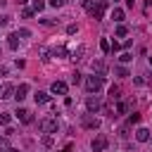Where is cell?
Returning a JSON list of instances; mask_svg holds the SVG:
<instances>
[{
	"label": "cell",
	"instance_id": "obj_1",
	"mask_svg": "<svg viewBox=\"0 0 152 152\" xmlns=\"http://www.w3.org/2000/svg\"><path fill=\"white\" fill-rule=\"evenodd\" d=\"M102 86H104V76H97L95 74V76H88L86 78V90L88 93H97Z\"/></svg>",
	"mask_w": 152,
	"mask_h": 152
},
{
	"label": "cell",
	"instance_id": "obj_2",
	"mask_svg": "<svg viewBox=\"0 0 152 152\" xmlns=\"http://www.w3.org/2000/svg\"><path fill=\"white\" fill-rule=\"evenodd\" d=\"M38 128H40L43 133H57L59 124H57V119H52V116H45V119H40V121H38Z\"/></svg>",
	"mask_w": 152,
	"mask_h": 152
},
{
	"label": "cell",
	"instance_id": "obj_3",
	"mask_svg": "<svg viewBox=\"0 0 152 152\" xmlns=\"http://www.w3.org/2000/svg\"><path fill=\"white\" fill-rule=\"evenodd\" d=\"M104 10H107V0H97V2H93V7L88 12H90L93 19H102L104 17Z\"/></svg>",
	"mask_w": 152,
	"mask_h": 152
},
{
	"label": "cell",
	"instance_id": "obj_4",
	"mask_svg": "<svg viewBox=\"0 0 152 152\" xmlns=\"http://www.w3.org/2000/svg\"><path fill=\"white\" fill-rule=\"evenodd\" d=\"M81 126L83 128H90V131H97L100 128V119H95L93 114H83L81 116Z\"/></svg>",
	"mask_w": 152,
	"mask_h": 152
},
{
	"label": "cell",
	"instance_id": "obj_5",
	"mask_svg": "<svg viewBox=\"0 0 152 152\" xmlns=\"http://www.w3.org/2000/svg\"><path fill=\"white\" fill-rule=\"evenodd\" d=\"M86 109H88V114H93V112H100V109H102V100H100L97 95H90V97L86 100Z\"/></svg>",
	"mask_w": 152,
	"mask_h": 152
},
{
	"label": "cell",
	"instance_id": "obj_6",
	"mask_svg": "<svg viewBox=\"0 0 152 152\" xmlns=\"http://www.w3.org/2000/svg\"><path fill=\"white\" fill-rule=\"evenodd\" d=\"M107 145H109V140H107V135H102V133H100L97 138H93V142H90V147H93L95 152H102Z\"/></svg>",
	"mask_w": 152,
	"mask_h": 152
},
{
	"label": "cell",
	"instance_id": "obj_7",
	"mask_svg": "<svg viewBox=\"0 0 152 152\" xmlns=\"http://www.w3.org/2000/svg\"><path fill=\"white\" fill-rule=\"evenodd\" d=\"M14 116H17V119H19L21 124H31V121H33V116H31V112H28V109H24V107H19Z\"/></svg>",
	"mask_w": 152,
	"mask_h": 152
},
{
	"label": "cell",
	"instance_id": "obj_8",
	"mask_svg": "<svg viewBox=\"0 0 152 152\" xmlns=\"http://www.w3.org/2000/svg\"><path fill=\"white\" fill-rule=\"evenodd\" d=\"M50 93H55V95H66V83H64V81H55V83L50 86Z\"/></svg>",
	"mask_w": 152,
	"mask_h": 152
},
{
	"label": "cell",
	"instance_id": "obj_9",
	"mask_svg": "<svg viewBox=\"0 0 152 152\" xmlns=\"http://www.w3.org/2000/svg\"><path fill=\"white\" fill-rule=\"evenodd\" d=\"M10 97H14V86L12 83H5L0 88V100H10Z\"/></svg>",
	"mask_w": 152,
	"mask_h": 152
},
{
	"label": "cell",
	"instance_id": "obj_10",
	"mask_svg": "<svg viewBox=\"0 0 152 152\" xmlns=\"http://www.w3.org/2000/svg\"><path fill=\"white\" fill-rule=\"evenodd\" d=\"M26 95H28V83H19V88H14V97L21 102Z\"/></svg>",
	"mask_w": 152,
	"mask_h": 152
},
{
	"label": "cell",
	"instance_id": "obj_11",
	"mask_svg": "<svg viewBox=\"0 0 152 152\" xmlns=\"http://www.w3.org/2000/svg\"><path fill=\"white\" fill-rule=\"evenodd\" d=\"M135 140H138V142H147V140H150V131H147V128H138V131H135Z\"/></svg>",
	"mask_w": 152,
	"mask_h": 152
},
{
	"label": "cell",
	"instance_id": "obj_12",
	"mask_svg": "<svg viewBox=\"0 0 152 152\" xmlns=\"http://www.w3.org/2000/svg\"><path fill=\"white\" fill-rule=\"evenodd\" d=\"M7 48H10V50H17V48H19V36H17V33H10V36H7Z\"/></svg>",
	"mask_w": 152,
	"mask_h": 152
},
{
	"label": "cell",
	"instance_id": "obj_13",
	"mask_svg": "<svg viewBox=\"0 0 152 152\" xmlns=\"http://www.w3.org/2000/svg\"><path fill=\"white\" fill-rule=\"evenodd\" d=\"M33 100H36V104H45V102H50V95L43 93V90H38V93L33 95Z\"/></svg>",
	"mask_w": 152,
	"mask_h": 152
},
{
	"label": "cell",
	"instance_id": "obj_14",
	"mask_svg": "<svg viewBox=\"0 0 152 152\" xmlns=\"http://www.w3.org/2000/svg\"><path fill=\"white\" fill-rule=\"evenodd\" d=\"M93 71H97V76H102V74L107 71L104 62H102V59H95V62H93Z\"/></svg>",
	"mask_w": 152,
	"mask_h": 152
},
{
	"label": "cell",
	"instance_id": "obj_15",
	"mask_svg": "<svg viewBox=\"0 0 152 152\" xmlns=\"http://www.w3.org/2000/svg\"><path fill=\"white\" fill-rule=\"evenodd\" d=\"M112 19H114L116 24H121V21H124V10H121V7H114V10H112Z\"/></svg>",
	"mask_w": 152,
	"mask_h": 152
},
{
	"label": "cell",
	"instance_id": "obj_16",
	"mask_svg": "<svg viewBox=\"0 0 152 152\" xmlns=\"http://www.w3.org/2000/svg\"><path fill=\"white\" fill-rule=\"evenodd\" d=\"M119 97H121V88H119V86H112V88H109V100L114 102V100H119Z\"/></svg>",
	"mask_w": 152,
	"mask_h": 152
},
{
	"label": "cell",
	"instance_id": "obj_17",
	"mask_svg": "<svg viewBox=\"0 0 152 152\" xmlns=\"http://www.w3.org/2000/svg\"><path fill=\"white\" fill-rule=\"evenodd\" d=\"M83 52H86V48H83V45H78V48L71 52V59H74V62H78V59L83 57Z\"/></svg>",
	"mask_w": 152,
	"mask_h": 152
},
{
	"label": "cell",
	"instance_id": "obj_18",
	"mask_svg": "<svg viewBox=\"0 0 152 152\" xmlns=\"http://www.w3.org/2000/svg\"><path fill=\"white\" fill-rule=\"evenodd\" d=\"M10 121H12V116L7 112H0V126H10Z\"/></svg>",
	"mask_w": 152,
	"mask_h": 152
},
{
	"label": "cell",
	"instance_id": "obj_19",
	"mask_svg": "<svg viewBox=\"0 0 152 152\" xmlns=\"http://www.w3.org/2000/svg\"><path fill=\"white\" fill-rule=\"evenodd\" d=\"M52 55H55V57H66V48H64V45H59V48H55V50H52Z\"/></svg>",
	"mask_w": 152,
	"mask_h": 152
},
{
	"label": "cell",
	"instance_id": "obj_20",
	"mask_svg": "<svg viewBox=\"0 0 152 152\" xmlns=\"http://www.w3.org/2000/svg\"><path fill=\"white\" fill-rule=\"evenodd\" d=\"M126 112H128V104H126V102H119V104H116V114H114V116H119V114H126Z\"/></svg>",
	"mask_w": 152,
	"mask_h": 152
},
{
	"label": "cell",
	"instance_id": "obj_21",
	"mask_svg": "<svg viewBox=\"0 0 152 152\" xmlns=\"http://www.w3.org/2000/svg\"><path fill=\"white\" fill-rule=\"evenodd\" d=\"M33 2V12H40V10H45V0H31Z\"/></svg>",
	"mask_w": 152,
	"mask_h": 152
},
{
	"label": "cell",
	"instance_id": "obj_22",
	"mask_svg": "<svg viewBox=\"0 0 152 152\" xmlns=\"http://www.w3.org/2000/svg\"><path fill=\"white\" fill-rule=\"evenodd\" d=\"M48 55H50V52H48V48H38V57H40L43 62H48V59H50Z\"/></svg>",
	"mask_w": 152,
	"mask_h": 152
},
{
	"label": "cell",
	"instance_id": "obj_23",
	"mask_svg": "<svg viewBox=\"0 0 152 152\" xmlns=\"http://www.w3.org/2000/svg\"><path fill=\"white\" fill-rule=\"evenodd\" d=\"M126 33H128V28H126L124 24H119V26H116V36H119V38H124Z\"/></svg>",
	"mask_w": 152,
	"mask_h": 152
},
{
	"label": "cell",
	"instance_id": "obj_24",
	"mask_svg": "<svg viewBox=\"0 0 152 152\" xmlns=\"http://www.w3.org/2000/svg\"><path fill=\"white\" fill-rule=\"evenodd\" d=\"M21 17H24V19L33 17V7H24V10H21Z\"/></svg>",
	"mask_w": 152,
	"mask_h": 152
},
{
	"label": "cell",
	"instance_id": "obj_25",
	"mask_svg": "<svg viewBox=\"0 0 152 152\" xmlns=\"http://www.w3.org/2000/svg\"><path fill=\"white\" fill-rule=\"evenodd\" d=\"M10 150V142H7V138H0V152H7Z\"/></svg>",
	"mask_w": 152,
	"mask_h": 152
},
{
	"label": "cell",
	"instance_id": "obj_26",
	"mask_svg": "<svg viewBox=\"0 0 152 152\" xmlns=\"http://www.w3.org/2000/svg\"><path fill=\"white\" fill-rule=\"evenodd\" d=\"M17 36H19V38H28V36H31V31H28V28H19V31H17Z\"/></svg>",
	"mask_w": 152,
	"mask_h": 152
},
{
	"label": "cell",
	"instance_id": "obj_27",
	"mask_svg": "<svg viewBox=\"0 0 152 152\" xmlns=\"http://www.w3.org/2000/svg\"><path fill=\"white\" fill-rule=\"evenodd\" d=\"M100 48H102V52H109V40L102 38V40H100Z\"/></svg>",
	"mask_w": 152,
	"mask_h": 152
},
{
	"label": "cell",
	"instance_id": "obj_28",
	"mask_svg": "<svg viewBox=\"0 0 152 152\" xmlns=\"http://www.w3.org/2000/svg\"><path fill=\"white\" fill-rule=\"evenodd\" d=\"M116 74H119V76H124V78H126V76H131L126 66H116Z\"/></svg>",
	"mask_w": 152,
	"mask_h": 152
},
{
	"label": "cell",
	"instance_id": "obj_29",
	"mask_svg": "<svg viewBox=\"0 0 152 152\" xmlns=\"http://www.w3.org/2000/svg\"><path fill=\"white\" fill-rule=\"evenodd\" d=\"M76 31H78V26H76V24H69V26H66V33H69V36H74Z\"/></svg>",
	"mask_w": 152,
	"mask_h": 152
},
{
	"label": "cell",
	"instance_id": "obj_30",
	"mask_svg": "<svg viewBox=\"0 0 152 152\" xmlns=\"http://www.w3.org/2000/svg\"><path fill=\"white\" fill-rule=\"evenodd\" d=\"M119 59H121V62H124V64H126V62H131V59H133V55H131V52H124V55H121V57H119Z\"/></svg>",
	"mask_w": 152,
	"mask_h": 152
},
{
	"label": "cell",
	"instance_id": "obj_31",
	"mask_svg": "<svg viewBox=\"0 0 152 152\" xmlns=\"http://www.w3.org/2000/svg\"><path fill=\"white\" fill-rule=\"evenodd\" d=\"M138 121H140V114H131V116H128V124H131V126L138 124Z\"/></svg>",
	"mask_w": 152,
	"mask_h": 152
},
{
	"label": "cell",
	"instance_id": "obj_32",
	"mask_svg": "<svg viewBox=\"0 0 152 152\" xmlns=\"http://www.w3.org/2000/svg\"><path fill=\"white\" fill-rule=\"evenodd\" d=\"M71 83H76V86L81 83V74H78V71H74V76H71Z\"/></svg>",
	"mask_w": 152,
	"mask_h": 152
},
{
	"label": "cell",
	"instance_id": "obj_33",
	"mask_svg": "<svg viewBox=\"0 0 152 152\" xmlns=\"http://www.w3.org/2000/svg\"><path fill=\"white\" fill-rule=\"evenodd\" d=\"M48 5H52V7H62L64 0H48Z\"/></svg>",
	"mask_w": 152,
	"mask_h": 152
},
{
	"label": "cell",
	"instance_id": "obj_34",
	"mask_svg": "<svg viewBox=\"0 0 152 152\" xmlns=\"http://www.w3.org/2000/svg\"><path fill=\"white\" fill-rule=\"evenodd\" d=\"M93 2H95V0H81V5H83L86 10H90V7H93Z\"/></svg>",
	"mask_w": 152,
	"mask_h": 152
},
{
	"label": "cell",
	"instance_id": "obj_35",
	"mask_svg": "<svg viewBox=\"0 0 152 152\" xmlns=\"http://www.w3.org/2000/svg\"><path fill=\"white\" fill-rule=\"evenodd\" d=\"M43 145H45V147H50V145H52V138H50V135H45V138H43Z\"/></svg>",
	"mask_w": 152,
	"mask_h": 152
},
{
	"label": "cell",
	"instance_id": "obj_36",
	"mask_svg": "<svg viewBox=\"0 0 152 152\" xmlns=\"http://www.w3.org/2000/svg\"><path fill=\"white\" fill-rule=\"evenodd\" d=\"M71 147H74V145H71V142H66V145H64V147H62L59 152H71Z\"/></svg>",
	"mask_w": 152,
	"mask_h": 152
},
{
	"label": "cell",
	"instance_id": "obj_37",
	"mask_svg": "<svg viewBox=\"0 0 152 152\" xmlns=\"http://www.w3.org/2000/svg\"><path fill=\"white\" fill-rule=\"evenodd\" d=\"M10 24V17H0V26H7Z\"/></svg>",
	"mask_w": 152,
	"mask_h": 152
},
{
	"label": "cell",
	"instance_id": "obj_38",
	"mask_svg": "<svg viewBox=\"0 0 152 152\" xmlns=\"http://www.w3.org/2000/svg\"><path fill=\"white\" fill-rule=\"evenodd\" d=\"M0 76H7V66L5 64H0Z\"/></svg>",
	"mask_w": 152,
	"mask_h": 152
},
{
	"label": "cell",
	"instance_id": "obj_39",
	"mask_svg": "<svg viewBox=\"0 0 152 152\" xmlns=\"http://www.w3.org/2000/svg\"><path fill=\"white\" fill-rule=\"evenodd\" d=\"M135 5V0H126V7H133Z\"/></svg>",
	"mask_w": 152,
	"mask_h": 152
},
{
	"label": "cell",
	"instance_id": "obj_40",
	"mask_svg": "<svg viewBox=\"0 0 152 152\" xmlns=\"http://www.w3.org/2000/svg\"><path fill=\"white\" fill-rule=\"evenodd\" d=\"M17 2H19V5H26V2H28V0H17Z\"/></svg>",
	"mask_w": 152,
	"mask_h": 152
},
{
	"label": "cell",
	"instance_id": "obj_41",
	"mask_svg": "<svg viewBox=\"0 0 152 152\" xmlns=\"http://www.w3.org/2000/svg\"><path fill=\"white\" fill-rule=\"evenodd\" d=\"M7 152H19V150H14V147H10V150H7Z\"/></svg>",
	"mask_w": 152,
	"mask_h": 152
},
{
	"label": "cell",
	"instance_id": "obj_42",
	"mask_svg": "<svg viewBox=\"0 0 152 152\" xmlns=\"http://www.w3.org/2000/svg\"><path fill=\"white\" fill-rule=\"evenodd\" d=\"M147 5H152V0H147Z\"/></svg>",
	"mask_w": 152,
	"mask_h": 152
},
{
	"label": "cell",
	"instance_id": "obj_43",
	"mask_svg": "<svg viewBox=\"0 0 152 152\" xmlns=\"http://www.w3.org/2000/svg\"><path fill=\"white\" fill-rule=\"evenodd\" d=\"M150 66H152V57H150Z\"/></svg>",
	"mask_w": 152,
	"mask_h": 152
},
{
	"label": "cell",
	"instance_id": "obj_44",
	"mask_svg": "<svg viewBox=\"0 0 152 152\" xmlns=\"http://www.w3.org/2000/svg\"><path fill=\"white\" fill-rule=\"evenodd\" d=\"M150 140H152V135H150Z\"/></svg>",
	"mask_w": 152,
	"mask_h": 152
},
{
	"label": "cell",
	"instance_id": "obj_45",
	"mask_svg": "<svg viewBox=\"0 0 152 152\" xmlns=\"http://www.w3.org/2000/svg\"><path fill=\"white\" fill-rule=\"evenodd\" d=\"M114 2H116V0H114Z\"/></svg>",
	"mask_w": 152,
	"mask_h": 152
}]
</instances>
